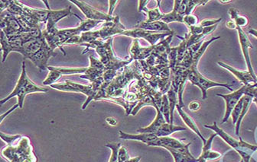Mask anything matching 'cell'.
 <instances>
[{
  "instance_id": "obj_48",
  "label": "cell",
  "mask_w": 257,
  "mask_h": 162,
  "mask_svg": "<svg viewBox=\"0 0 257 162\" xmlns=\"http://www.w3.org/2000/svg\"><path fill=\"white\" fill-rule=\"evenodd\" d=\"M226 26L227 28L229 29H236L237 26H236V23L234 22V21L233 20H228L226 22Z\"/></svg>"
},
{
  "instance_id": "obj_39",
  "label": "cell",
  "mask_w": 257,
  "mask_h": 162,
  "mask_svg": "<svg viewBox=\"0 0 257 162\" xmlns=\"http://www.w3.org/2000/svg\"><path fill=\"white\" fill-rule=\"evenodd\" d=\"M184 23L188 26V27L192 26L197 25L199 24L198 18L195 14H188L184 17Z\"/></svg>"
},
{
  "instance_id": "obj_53",
  "label": "cell",
  "mask_w": 257,
  "mask_h": 162,
  "mask_svg": "<svg viewBox=\"0 0 257 162\" xmlns=\"http://www.w3.org/2000/svg\"><path fill=\"white\" fill-rule=\"evenodd\" d=\"M243 162V161L242 160H241V162Z\"/></svg>"
},
{
  "instance_id": "obj_23",
  "label": "cell",
  "mask_w": 257,
  "mask_h": 162,
  "mask_svg": "<svg viewBox=\"0 0 257 162\" xmlns=\"http://www.w3.org/2000/svg\"><path fill=\"white\" fill-rule=\"evenodd\" d=\"M119 136L122 140H136V141H140L142 143H146L147 146H149V144L153 143L158 138V137L155 134H151V133H145V134L133 135V134H126L122 130L119 131Z\"/></svg>"
},
{
  "instance_id": "obj_1",
  "label": "cell",
  "mask_w": 257,
  "mask_h": 162,
  "mask_svg": "<svg viewBox=\"0 0 257 162\" xmlns=\"http://www.w3.org/2000/svg\"><path fill=\"white\" fill-rule=\"evenodd\" d=\"M113 37L108 39V40H104L101 39L95 40V41L91 42L87 44H81L80 46H84L87 49L83 51L82 54H85L90 49H94L97 52V54L100 56V60L102 62L103 64L105 66L107 70L112 69V70L119 71L128 65L131 64L133 60L131 56H126V57L120 58L115 56L113 53Z\"/></svg>"
},
{
  "instance_id": "obj_8",
  "label": "cell",
  "mask_w": 257,
  "mask_h": 162,
  "mask_svg": "<svg viewBox=\"0 0 257 162\" xmlns=\"http://www.w3.org/2000/svg\"><path fill=\"white\" fill-rule=\"evenodd\" d=\"M175 34L173 31L171 32H155L143 30V29L134 28L133 30H126L122 35L133 37L134 39L143 38L147 40L151 46L156 45L158 41L163 40L165 37Z\"/></svg>"
},
{
  "instance_id": "obj_45",
  "label": "cell",
  "mask_w": 257,
  "mask_h": 162,
  "mask_svg": "<svg viewBox=\"0 0 257 162\" xmlns=\"http://www.w3.org/2000/svg\"><path fill=\"white\" fill-rule=\"evenodd\" d=\"M228 14L230 15V20L234 21L238 16H239V11L236 8H230L228 10Z\"/></svg>"
},
{
  "instance_id": "obj_41",
  "label": "cell",
  "mask_w": 257,
  "mask_h": 162,
  "mask_svg": "<svg viewBox=\"0 0 257 162\" xmlns=\"http://www.w3.org/2000/svg\"><path fill=\"white\" fill-rule=\"evenodd\" d=\"M222 21V18H217V19H204L199 22L203 27H210V26L218 24Z\"/></svg>"
},
{
  "instance_id": "obj_51",
  "label": "cell",
  "mask_w": 257,
  "mask_h": 162,
  "mask_svg": "<svg viewBox=\"0 0 257 162\" xmlns=\"http://www.w3.org/2000/svg\"><path fill=\"white\" fill-rule=\"evenodd\" d=\"M217 2H220L221 4H227L232 2L231 0H219Z\"/></svg>"
},
{
  "instance_id": "obj_12",
  "label": "cell",
  "mask_w": 257,
  "mask_h": 162,
  "mask_svg": "<svg viewBox=\"0 0 257 162\" xmlns=\"http://www.w3.org/2000/svg\"><path fill=\"white\" fill-rule=\"evenodd\" d=\"M246 86L243 85L242 88L238 89L237 91L232 92V93L228 94V95H220V94H217V96L221 97L222 98L225 100L226 102V111H225L224 117H223V121L222 124L226 122L229 117L231 116L232 111L234 109L237 103L239 102L240 98L242 96L246 95Z\"/></svg>"
},
{
  "instance_id": "obj_16",
  "label": "cell",
  "mask_w": 257,
  "mask_h": 162,
  "mask_svg": "<svg viewBox=\"0 0 257 162\" xmlns=\"http://www.w3.org/2000/svg\"><path fill=\"white\" fill-rule=\"evenodd\" d=\"M217 64L221 67L224 68L226 70L231 72L233 76H236V79L243 84V85H246V86H249V85H254L256 83V81L254 79L253 76H252L250 72L249 71H240L238 69H235V68L231 67L229 65L226 64V63H222V62H218Z\"/></svg>"
},
{
  "instance_id": "obj_14",
  "label": "cell",
  "mask_w": 257,
  "mask_h": 162,
  "mask_svg": "<svg viewBox=\"0 0 257 162\" xmlns=\"http://www.w3.org/2000/svg\"><path fill=\"white\" fill-rule=\"evenodd\" d=\"M0 41H1V46H2L3 63L6 61L7 56L11 52L15 51L20 53L23 44V40L20 39L14 40H9L7 36L3 31H1V40Z\"/></svg>"
},
{
  "instance_id": "obj_15",
  "label": "cell",
  "mask_w": 257,
  "mask_h": 162,
  "mask_svg": "<svg viewBox=\"0 0 257 162\" xmlns=\"http://www.w3.org/2000/svg\"><path fill=\"white\" fill-rule=\"evenodd\" d=\"M154 49H155V46L147 47H140L139 39H134L132 44L131 50H130V56L133 61L145 60L152 54Z\"/></svg>"
},
{
  "instance_id": "obj_31",
  "label": "cell",
  "mask_w": 257,
  "mask_h": 162,
  "mask_svg": "<svg viewBox=\"0 0 257 162\" xmlns=\"http://www.w3.org/2000/svg\"><path fill=\"white\" fill-rule=\"evenodd\" d=\"M48 69L49 70V73L48 75V77L43 82V85H50L51 86L55 84V82L62 77V75L60 72L54 69L53 66H48Z\"/></svg>"
},
{
  "instance_id": "obj_43",
  "label": "cell",
  "mask_w": 257,
  "mask_h": 162,
  "mask_svg": "<svg viewBox=\"0 0 257 162\" xmlns=\"http://www.w3.org/2000/svg\"><path fill=\"white\" fill-rule=\"evenodd\" d=\"M217 25H218V24L210 26V27H204V30H203L202 32L203 35H204V37H207V36L210 35V34H212L213 31H215L216 29H217Z\"/></svg>"
},
{
  "instance_id": "obj_22",
  "label": "cell",
  "mask_w": 257,
  "mask_h": 162,
  "mask_svg": "<svg viewBox=\"0 0 257 162\" xmlns=\"http://www.w3.org/2000/svg\"><path fill=\"white\" fill-rule=\"evenodd\" d=\"M135 28L143 29L146 31H155V32H171L172 31L168 27V24L162 21H154V22H146L139 21L135 26Z\"/></svg>"
},
{
  "instance_id": "obj_40",
  "label": "cell",
  "mask_w": 257,
  "mask_h": 162,
  "mask_svg": "<svg viewBox=\"0 0 257 162\" xmlns=\"http://www.w3.org/2000/svg\"><path fill=\"white\" fill-rule=\"evenodd\" d=\"M234 22L236 23V26L239 27H244L247 25L249 23V20H248L247 17L244 16V15H239L234 20Z\"/></svg>"
},
{
  "instance_id": "obj_24",
  "label": "cell",
  "mask_w": 257,
  "mask_h": 162,
  "mask_svg": "<svg viewBox=\"0 0 257 162\" xmlns=\"http://www.w3.org/2000/svg\"><path fill=\"white\" fill-rule=\"evenodd\" d=\"M176 108L177 111H178V114H179L180 117H181V119L184 121V124H186V125L194 132V134H197V135L201 139L203 143L205 144V143H207V140H205L204 137H203L202 134H201V131L199 130L194 120H193L189 115H188L185 111H183L182 108L178 105V104L176 105V108Z\"/></svg>"
},
{
  "instance_id": "obj_17",
  "label": "cell",
  "mask_w": 257,
  "mask_h": 162,
  "mask_svg": "<svg viewBox=\"0 0 257 162\" xmlns=\"http://www.w3.org/2000/svg\"><path fill=\"white\" fill-rule=\"evenodd\" d=\"M149 1H139V8L138 11L139 12H145L147 14L148 19L146 20V22H154V21H159L162 20L163 14L161 12L160 10V1H157L156 8L153 9H149L146 7L147 4L149 3Z\"/></svg>"
},
{
  "instance_id": "obj_26",
  "label": "cell",
  "mask_w": 257,
  "mask_h": 162,
  "mask_svg": "<svg viewBox=\"0 0 257 162\" xmlns=\"http://www.w3.org/2000/svg\"><path fill=\"white\" fill-rule=\"evenodd\" d=\"M180 1H181V0H176V1H175L173 11L169 13H167V14H163V16H162L161 21L166 23V24L175 22V21L184 23V16H182V15L180 14L179 11H178V5H179Z\"/></svg>"
},
{
  "instance_id": "obj_20",
  "label": "cell",
  "mask_w": 257,
  "mask_h": 162,
  "mask_svg": "<svg viewBox=\"0 0 257 162\" xmlns=\"http://www.w3.org/2000/svg\"><path fill=\"white\" fill-rule=\"evenodd\" d=\"M187 144H184L181 140H176L173 137H158L156 140L153 143L149 144V146H157V147H162V148L166 149H175V150H178V149L183 148Z\"/></svg>"
},
{
  "instance_id": "obj_27",
  "label": "cell",
  "mask_w": 257,
  "mask_h": 162,
  "mask_svg": "<svg viewBox=\"0 0 257 162\" xmlns=\"http://www.w3.org/2000/svg\"><path fill=\"white\" fill-rule=\"evenodd\" d=\"M186 128L180 127V126H175L174 124H169V123H165L163 125L161 126L155 134L158 137H169L171 134H174L175 132L182 131V130H186Z\"/></svg>"
},
{
  "instance_id": "obj_6",
  "label": "cell",
  "mask_w": 257,
  "mask_h": 162,
  "mask_svg": "<svg viewBox=\"0 0 257 162\" xmlns=\"http://www.w3.org/2000/svg\"><path fill=\"white\" fill-rule=\"evenodd\" d=\"M0 24L1 31H4L8 37L19 35L23 32H27L19 22L17 17L7 10L2 11L0 14Z\"/></svg>"
},
{
  "instance_id": "obj_18",
  "label": "cell",
  "mask_w": 257,
  "mask_h": 162,
  "mask_svg": "<svg viewBox=\"0 0 257 162\" xmlns=\"http://www.w3.org/2000/svg\"><path fill=\"white\" fill-rule=\"evenodd\" d=\"M46 5H47L48 9H44V8H33V7L27 6L24 4L21 3L22 7L25 12L27 13L29 15L34 18L36 21H39V23L42 24H47L48 18H49V6L48 5V2L44 1Z\"/></svg>"
},
{
  "instance_id": "obj_3",
  "label": "cell",
  "mask_w": 257,
  "mask_h": 162,
  "mask_svg": "<svg viewBox=\"0 0 257 162\" xmlns=\"http://www.w3.org/2000/svg\"><path fill=\"white\" fill-rule=\"evenodd\" d=\"M49 90L47 88H41V87L36 85L29 78L27 73H26V63H25V62H23L21 75H20V79H19L14 90L7 98L0 101V104L3 105L6 102H7L9 100L11 99L12 98L17 97V99H18L17 104L20 106V108L22 109L23 108L25 98L28 94L36 93V92H47Z\"/></svg>"
},
{
  "instance_id": "obj_47",
  "label": "cell",
  "mask_w": 257,
  "mask_h": 162,
  "mask_svg": "<svg viewBox=\"0 0 257 162\" xmlns=\"http://www.w3.org/2000/svg\"><path fill=\"white\" fill-rule=\"evenodd\" d=\"M20 108V106H19L18 104H17V105H15V106H13V108H11V109L10 110V111H7V113H5L4 114H2L1 115V121H0V123H3V121H4V118H5L7 116L10 115V113L13 112V111H15L17 108Z\"/></svg>"
},
{
  "instance_id": "obj_11",
  "label": "cell",
  "mask_w": 257,
  "mask_h": 162,
  "mask_svg": "<svg viewBox=\"0 0 257 162\" xmlns=\"http://www.w3.org/2000/svg\"><path fill=\"white\" fill-rule=\"evenodd\" d=\"M127 29L120 22V17L116 15L115 19L103 22L102 27L99 30L101 39L107 40L114 35H122Z\"/></svg>"
},
{
  "instance_id": "obj_32",
  "label": "cell",
  "mask_w": 257,
  "mask_h": 162,
  "mask_svg": "<svg viewBox=\"0 0 257 162\" xmlns=\"http://www.w3.org/2000/svg\"><path fill=\"white\" fill-rule=\"evenodd\" d=\"M184 4L186 6V9H185V15L188 14H192L193 11H194L195 7L199 6V5H205L206 4L208 3L209 1L207 0H184Z\"/></svg>"
},
{
  "instance_id": "obj_42",
  "label": "cell",
  "mask_w": 257,
  "mask_h": 162,
  "mask_svg": "<svg viewBox=\"0 0 257 162\" xmlns=\"http://www.w3.org/2000/svg\"><path fill=\"white\" fill-rule=\"evenodd\" d=\"M203 30H204V27H203L201 24H197V25L190 27L189 31H188V32L191 34H193V35H199V34H202Z\"/></svg>"
},
{
  "instance_id": "obj_29",
  "label": "cell",
  "mask_w": 257,
  "mask_h": 162,
  "mask_svg": "<svg viewBox=\"0 0 257 162\" xmlns=\"http://www.w3.org/2000/svg\"><path fill=\"white\" fill-rule=\"evenodd\" d=\"M76 17L78 19H80V21H81V24L78 26V28H79L81 34L84 32L91 31V30H92L93 28L97 27L99 24H103V22H104V21H94V20L91 19L82 20L81 18H80L77 14Z\"/></svg>"
},
{
  "instance_id": "obj_7",
  "label": "cell",
  "mask_w": 257,
  "mask_h": 162,
  "mask_svg": "<svg viewBox=\"0 0 257 162\" xmlns=\"http://www.w3.org/2000/svg\"><path fill=\"white\" fill-rule=\"evenodd\" d=\"M188 80L192 83V85L199 87L202 92L203 99L207 98V91L208 88L212 87H224L229 90L233 92V89L230 85L227 84L219 83V82H213V81L209 80L198 72L197 69H191L189 75H188Z\"/></svg>"
},
{
  "instance_id": "obj_37",
  "label": "cell",
  "mask_w": 257,
  "mask_h": 162,
  "mask_svg": "<svg viewBox=\"0 0 257 162\" xmlns=\"http://www.w3.org/2000/svg\"><path fill=\"white\" fill-rule=\"evenodd\" d=\"M89 60L90 66H91V67L94 68V69H99V70L104 71V72L107 71L105 66L103 64L102 62L101 61L100 59H97V58L94 57L92 55H90Z\"/></svg>"
},
{
  "instance_id": "obj_50",
  "label": "cell",
  "mask_w": 257,
  "mask_h": 162,
  "mask_svg": "<svg viewBox=\"0 0 257 162\" xmlns=\"http://www.w3.org/2000/svg\"><path fill=\"white\" fill-rule=\"evenodd\" d=\"M249 34H251V35L253 36L254 37H255V38H257V30H255V29H250V30H249Z\"/></svg>"
},
{
  "instance_id": "obj_52",
  "label": "cell",
  "mask_w": 257,
  "mask_h": 162,
  "mask_svg": "<svg viewBox=\"0 0 257 162\" xmlns=\"http://www.w3.org/2000/svg\"><path fill=\"white\" fill-rule=\"evenodd\" d=\"M253 102H255V104H256V105H257V98H253Z\"/></svg>"
},
{
  "instance_id": "obj_10",
  "label": "cell",
  "mask_w": 257,
  "mask_h": 162,
  "mask_svg": "<svg viewBox=\"0 0 257 162\" xmlns=\"http://www.w3.org/2000/svg\"><path fill=\"white\" fill-rule=\"evenodd\" d=\"M74 14L76 15L71 11V6H68V8L62 10H52L49 8L48 22L46 24V28L43 30V34L52 35V34H56L57 31H59V29H57L55 27L57 23L65 17L74 15Z\"/></svg>"
},
{
  "instance_id": "obj_38",
  "label": "cell",
  "mask_w": 257,
  "mask_h": 162,
  "mask_svg": "<svg viewBox=\"0 0 257 162\" xmlns=\"http://www.w3.org/2000/svg\"><path fill=\"white\" fill-rule=\"evenodd\" d=\"M130 160V156H129V153H128L126 147L120 146V150H119L118 161H117V162H128Z\"/></svg>"
},
{
  "instance_id": "obj_2",
  "label": "cell",
  "mask_w": 257,
  "mask_h": 162,
  "mask_svg": "<svg viewBox=\"0 0 257 162\" xmlns=\"http://www.w3.org/2000/svg\"><path fill=\"white\" fill-rule=\"evenodd\" d=\"M2 156L8 162H38L30 139L26 136H23L17 145L5 147Z\"/></svg>"
},
{
  "instance_id": "obj_30",
  "label": "cell",
  "mask_w": 257,
  "mask_h": 162,
  "mask_svg": "<svg viewBox=\"0 0 257 162\" xmlns=\"http://www.w3.org/2000/svg\"><path fill=\"white\" fill-rule=\"evenodd\" d=\"M54 69L60 72L62 75L86 74L89 67L83 68H61L53 67Z\"/></svg>"
},
{
  "instance_id": "obj_33",
  "label": "cell",
  "mask_w": 257,
  "mask_h": 162,
  "mask_svg": "<svg viewBox=\"0 0 257 162\" xmlns=\"http://www.w3.org/2000/svg\"><path fill=\"white\" fill-rule=\"evenodd\" d=\"M168 63L171 70L175 69L178 61V47H171L168 54Z\"/></svg>"
},
{
  "instance_id": "obj_25",
  "label": "cell",
  "mask_w": 257,
  "mask_h": 162,
  "mask_svg": "<svg viewBox=\"0 0 257 162\" xmlns=\"http://www.w3.org/2000/svg\"><path fill=\"white\" fill-rule=\"evenodd\" d=\"M217 134H214L210 136V138L207 140V143L204 144L202 149V153L200 157L205 159L206 161H214L221 158L222 155L216 151H212L211 143L214 137H217Z\"/></svg>"
},
{
  "instance_id": "obj_36",
  "label": "cell",
  "mask_w": 257,
  "mask_h": 162,
  "mask_svg": "<svg viewBox=\"0 0 257 162\" xmlns=\"http://www.w3.org/2000/svg\"><path fill=\"white\" fill-rule=\"evenodd\" d=\"M242 97L239 100V102L237 103V105H236L234 109L232 111V119H233V124H235V125H236V122H237L239 114H240L241 111H242V105H243V98Z\"/></svg>"
},
{
  "instance_id": "obj_34",
  "label": "cell",
  "mask_w": 257,
  "mask_h": 162,
  "mask_svg": "<svg viewBox=\"0 0 257 162\" xmlns=\"http://www.w3.org/2000/svg\"><path fill=\"white\" fill-rule=\"evenodd\" d=\"M106 146L112 150V154L109 162H117L119 150H120L121 144L120 143H107Z\"/></svg>"
},
{
  "instance_id": "obj_46",
  "label": "cell",
  "mask_w": 257,
  "mask_h": 162,
  "mask_svg": "<svg viewBox=\"0 0 257 162\" xmlns=\"http://www.w3.org/2000/svg\"><path fill=\"white\" fill-rule=\"evenodd\" d=\"M118 3V1H109V5H110V8H109L108 14L110 15H113V11L115 9V7L117 6V4Z\"/></svg>"
},
{
  "instance_id": "obj_49",
  "label": "cell",
  "mask_w": 257,
  "mask_h": 162,
  "mask_svg": "<svg viewBox=\"0 0 257 162\" xmlns=\"http://www.w3.org/2000/svg\"><path fill=\"white\" fill-rule=\"evenodd\" d=\"M106 121L110 126H116L117 124V120L115 118H113V117H107V118H106Z\"/></svg>"
},
{
  "instance_id": "obj_13",
  "label": "cell",
  "mask_w": 257,
  "mask_h": 162,
  "mask_svg": "<svg viewBox=\"0 0 257 162\" xmlns=\"http://www.w3.org/2000/svg\"><path fill=\"white\" fill-rule=\"evenodd\" d=\"M236 30L237 31L238 36H239L241 50H242V54H243V56H244L246 65H247L248 71L250 72L252 76H253L254 79H255V80L256 81L257 76H255V72H254L253 69H252L249 54V49H252L253 47H252V43L249 41L247 34L243 31V30H242L241 27H237Z\"/></svg>"
},
{
  "instance_id": "obj_5",
  "label": "cell",
  "mask_w": 257,
  "mask_h": 162,
  "mask_svg": "<svg viewBox=\"0 0 257 162\" xmlns=\"http://www.w3.org/2000/svg\"><path fill=\"white\" fill-rule=\"evenodd\" d=\"M204 127L215 132V134L217 136L220 137L222 140H224L225 143L231 146L232 148L235 151L237 152L238 154L240 156H242V154H244L246 152L252 151L255 153V152L257 151V146H253V145H251L249 143H246V142L242 141L241 137H239V140H235L234 138L230 137L229 134H226V132L223 131L222 129H220L217 125V123L216 122L213 123L212 125H204Z\"/></svg>"
},
{
  "instance_id": "obj_19",
  "label": "cell",
  "mask_w": 257,
  "mask_h": 162,
  "mask_svg": "<svg viewBox=\"0 0 257 162\" xmlns=\"http://www.w3.org/2000/svg\"><path fill=\"white\" fill-rule=\"evenodd\" d=\"M191 143H188L186 146L181 149L175 150V149H166L171 156H173L175 162H198V159H195L190 153L189 146Z\"/></svg>"
},
{
  "instance_id": "obj_28",
  "label": "cell",
  "mask_w": 257,
  "mask_h": 162,
  "mask_svg": "<svg viewBox=\"0 0 257 162\" xmlns=\"http://www.w3.org/2000/svg\"><path fill=\"white\" fill-rule=\"evenodd\" d=\"M242 98H243V105H242V111H241L237 122H236V136H239V127H240V124L241 123H242V119H243V117H245L246 113H247L251 104H252V102H253V98L249 96V95H244Z\"/></svg>"
},
{
  "instance_id": "obj_35",
  "label": "cell",
  "mask_w": 257,
  "mask_h": 162,
  "mask_svg": "<svg viewBox=\"0 0 257 162\" xmlns=\"http://www.w3.org/2000/svg\"><path fill=\"white\" fill-rule=\"evenodd\" d=\"M0 136H1L2 140H4L8 146H13V145H15V143H17V141H19V140L21 139V137H23V136L21 135H7V134H4L3 132L0 133Z\"/></svg>"
},
{
  "instance_id": "obj_21",
  "label": "cell",
  "mask_w": 257,
  "mask_h": 162,
  "mask_svg": "<svg viewBox=\"0 0 257 162\" xmlns=\"http://www.w3.org/2000/svg\"><path fill=\"white\" fill-rule=\"evenodd\" d=\"M98 39H101L99 30L95 31H88V32L82 33L81 35L71 37L65 43V45H67V44H78V45L87 44V43L95 41Z\"/></svg>"
},
{
  "instance_id": "obj_4",
  "label": "cell",
  "mask_w": 257,
  "mask_h": 162,
  "mask_svg": "<svg viewBox=\"0 0 257 162\" xmlns=\"http://www.w3.org/2000/svg\"><path fill=\"white\" fill-rule=\"evenodd\" d=\"M104 84V79L102 76L88 85H81L70 80H66L63 83L54 84L51 85V87L62 92H81L88 95V99L82 106V109L84 110L89 105L90 102L92 101V100H94Z\"/></svg>"
},
{
  "instance_id": "obj_44",
  "label": "cell",
  "mask_w": 257,
  "mask_h": 162,
  "mask_svg": "<svg viewBox=\"0 0 257 162\" xmlns=\"http://www.w3.org/2000/svg\"><path fill=\"white\" fill-rule=\"evenodd\" d=\"M200 108H201V104L197 101H191L189 105H188V108H189L190 111H193V112H196V111H198Z\"/></svg>"
},
{
  "instance_id": "obj_9",
  "label": "cell",
  "mask_w": 257,
  "mask_h": 162,
  "mask_svg": "<svg viewBox=\"0 0 257 162\" xmlns=\"http://www.w3.org/2000/svg\"><path fill=\"white\" fill-rule=\"evenodd\" d=\"M71 3L75 4L78 7L80 10L84 13L87 19L94 20V21H111L115 19L114 15H110L108 13L102 12L97 8L88 5V3L83 2V1H78V0H70Z\"/></svg>"
}]
</instances>
